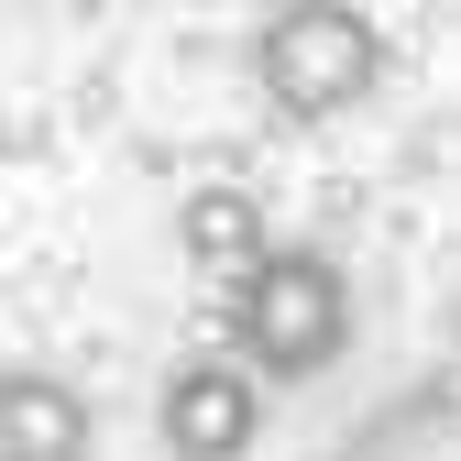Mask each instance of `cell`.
I'll use <instances>...</instances> for the list:
<instances>
[{
	"label": "cell",
	"mask_w": 461,
	"mask_h": 461,
	"mask_svg": "<svg viewBox=\"0 0 461 461\" xmlns=\"http://www.w3.org/2000/svg\"><path fill=\"white\" fill-rule=\"evenodd\" d=\"M88 450H99V407L77 374L0 363V461H88Z\"/></svg>",
	"instance_id": "obj_4"
},
{
	"label": "cell",
	"mask_w": 461,
	"mask_h": 461,
	"mask_svg": "<svg viewBox=\"0 0 461 461\" xmlns=\"http://www.w3.org/2000/svg\"><path fill=\"white\" fill-rule=\"evenodd\" d=\"M0 165H12V110H0Z\"/></svg>",
	"instance_id": "obj_7"
},
{
	"label": "cell",
	"mask_w": 461,
	"mask_h": 461,
	"mask_svg": "<svg viewBox=\"0 0 461 461\" xmlns=\"http://www.w3.org/2000/svg\"><path fill=\"white\" fill-rule=\"evenodd\" d=\"M264 242H275V220H264L253 187H187V198H176V253H187L198 275L242 285V275L264 264Z\"/></svg>",
	"instance_id": "obj_6"
},
{
	"label": "cell",
	"mask_w": 461,
	"mask_h": 461,
	"mask_svg": "<svg viewBox=\"0 0 461 461\" xmlns=\"http://www.w3.org/2000/svg\"><path fill=\"white\" fill-rule=\"evenodd\" d=\"M253 88L285 110V122H340L384 88V33L340 0H297L253 33Z\"/></svg>",
	"instance_id": "obj_2"
},
{
	"label": "cell",
	"mask_w": 461,
	"mask_h": 461,
	"mask_svg": "<svg viewBox=\"0 0 461 461\" xmlns=\"http://www.w3.org/2000/svg\"><path fill=\"white\" fill-rule=\"evenodd\" d=\"M352 275L319 242H264V264L230 285V363L253 384H319L352 352Z\"/></svg>",
	"instance_id": "obj_1"
},
{
	"label": "cell",
	"mask_w": 461,
	"mask_h": 461,
	"mask_svg": "<svg viewBox=\"0 0 461 461\" xmlns=\"http://www.w3.org/2000/svg\"><path fill=\"white\" fill-rule=\"evenodd\" d=\"M154 439H165V461H253V439H264V384L242 363H220V352L165 363V384H154Z\"/></svg>",
	"instance_id": "obj_3"
},
{
	"label": "cell",
	"mask_w": 461,
	"mask_h": 461,
	"mask_svg": "<svg viewBox=\"0 0 461 461\" xmlns=\"http://www.w3.org/2000/svg\"><path fill=\"white\" fill-rule=\"evenodd\" d=\"M330 461H461V374H450V363L407 374Z\"/></svg>",
	"instance_id": "obj_5"
}]
</instances>
